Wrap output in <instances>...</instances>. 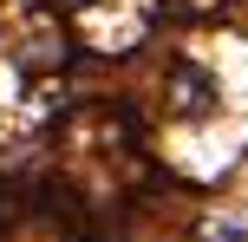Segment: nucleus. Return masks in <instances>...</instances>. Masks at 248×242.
<instances>
[{
  "label": "nucleus",
  "mask_w": 248,
  "mask_h": 242,
  "mask_svg": "<svg viewBox=\"0 0 248 242\" xmlns=\"http://www.w3.org/2000/svg\"><path fill=\"white\" fill-rule=\"evenodd\" d=\"M72 7H85V0H72Z\"/></svg>",
  "instance_id": "f257e3e1"
}]
</instances>
